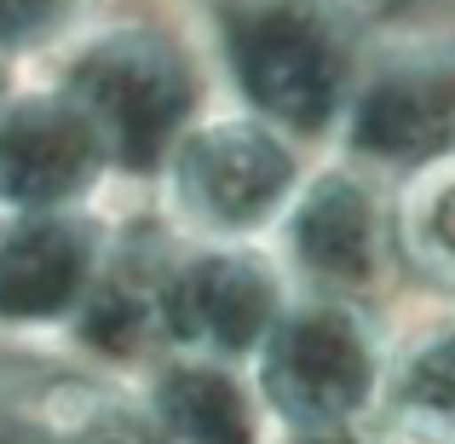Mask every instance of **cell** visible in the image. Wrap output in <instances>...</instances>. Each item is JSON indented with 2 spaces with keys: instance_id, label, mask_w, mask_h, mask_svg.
Here are the masks:
<instances>
[{
  "instance_id": "cell-1",
  "label": "cell",
  "mask_w": 455,
  "mask_h": 444,
  "mask_svg": "<svg viewBox=\"0 0 455 444\" xmlns=\"http://www.w3.org/2000/svg\"><path fill=\"white\" fill-rule=\"evenodd\" d=\"M369 46L375 35L352 0L220 6V35H213L225 99L259 110L311 150H334Z\"/></svg>"
},
{
  "instance_id": "cell-2",
  "label": "cell",
  "mask_w": 455,
  "mask_h": 444,
  "mask_svg": "<svg viewBox=\"0 0 455 444\" xmlns=\"http://www.w3.org/2000/svg\"><path fill=\"white\" fill-rule=\"evenodd\" d=\"M41 69L92 110L127 190H150L179 133L213 104L202 52L150 18H87Z\"/></svg>"
},
{
  "instance_id": "cell-3",
  "label": "cell",
  "mask_w": 455,
  "mask_h": 444,
  "mask_svg": "<svg viewBox=\"0 0 455 444\" xmlns=\"http://www.w3.org/2000/svg\"><path fill=\"white\" fill-rule=\"evenodd\" d=\"M317 156L323 150L300 145L259 110L213 99L167 150L150 202L179 237L271 243Z\"/></svg>"
},
{
  "instance_id": "cell-4",
  "label": "cell",
  "mask_w": 455,
  "mask_h": 444,
  "mask_svg": "<svg viewBox=\"0 0 455 444\" xmlns=\"http://www.w3.org/2000/svg\"><path fill=\"white\" fill-rule=\"evenodd\" d=\"M392 369V318L380 300L294 289L277 329L254 352V381L277 427L380 416Z\"/></svg>"
},
{
  "instance_id": "cell-5",
  "label": "cell",
  "mask_w": 455,
  "mask_h": 444,
  "mask_svg": "<svg viewBox=\"0 0 455 444\" xmlns=\"http://www.w3.org/2000/svg\"><path fill=\"white\" fill-rule=\"evenodd\" d=\"M271 243L300 289L380 300L403 271L398 179L346 150H323Z\"/></svg>"
},
{
  "instance_id": "cell-6",
  "label": "cell",
  "mask_w": 455,
  "mask_h": 444,
  "mask_svg": "<svg viewBox=\"0 0 455 444\" xmlns=\"http://www.w3.org/2000/svg\"><path fill=\"white\" fill-rule=\"evenodd\" d=\"M294 289L300 283L283 266L277 243H213V237L173 231L156 266L162 352H208L254 364Z\"/></svg>"
},
{
  "instance_id": "cell-7",
  "label": "cell",
  "mask_w": 455,
  "mask_h": 444,
  "mask_svg": "<svg viewBox=\"0 0 455 444\" xmlns=\"http://www.w3.org/2000/svg\"><path fill=\"white\" fill-rule=\"evenodd\" d=\"M0 444H167L139 381L64 341H0Z\"/></svg>"
},
{
  "instance_id": "cell-8",
  "label": "cell",
  "mask_w": 455,
  "mask_h": 444,
  "mask_svg": "<svg viewBox=\"0 0 455 444\" xmlns=\"http://www.w3.org/2000/svg\"><path fill=\"white\" fill-rule=\"evenodd\" d=\"M334 150L392 179L455 156V35H387L369 46Z\"/></svg>"
},
{
  "instance_id": "cell-9",
  "label": "cell",
  "mask_w": 455,
  "mask_h": 444,
  "mask_svg": "<svg viewBox=\"0 0 455 444\" xmlns=\"http://www.w3.org/2000/svg\"><path fill=\"white\" fill-rule=\"evenodd\" d=\"M122 185L92 110L46 69L18 76L0 99V197L23 208H99Z\"/></svg>"
},
{
  "instance_id": "cell-10",
  "label": "cell",
  "mask_w": 455,
  "mask_h": 444,
  "mask_svg": "<svg viewBox=\"0 0 455 444\" xmlns=\"http://www.w3.org/2000/svg\"><path fill=\"white\" fill-rule=\"evenodd\" d=\"M122 214L99 208H23L0 225V341H64L81 318Z\"/></svg>"
},
{
  "instance_id": "cell-11",
  "label": "cell",
  "mask_w": 455,
  "mask_h": 444,
  "mask_svg": "<svg viewBox=\"0 0 455 444\" xmlns=\"http://www.w3.org/2000/svg\"><path fill=\"white\" fill-rule=\"evenodd\" d=\"M139 399L167 444H271L277 416L254 381V364L208 352H156L139 369Z\"/></svg>"
},
{
  "instance_id": "cell-12",
  "label": "cell",
  "mask_w": 455,
  "mask_h": 444,
  "mask_svg": "<svg viewBox=\"0 0 455 444\" xmlns=\"http://www.w3.org/2000/svg\"><path fill=\"white\" fill-rule=\"evenodd\" d=\"M392 427L410 444H455V300L433 295L421 311L392 323L387 404Z\"/></svg>"
},
{
  "instance_id": "cell-13",
  "label": "cell",
  "mask_w": 455,
  "mask_h": 444,
  "mask_svg": "<svg viewBox=\"0 0 455 444\" xmlns=\"http://www.w3.org/2000/svg\"><path fill=\"white\" fill-rule=\"evenodd\" d=\"M398 254L427 295L455 300V156L398 179Z\"/></svg>"
},
{
  "instance_id": "cell-14",
  "label": "cell",
  "mask_w": 455,
  "mask_h": 444,
  "mask_svg": "<svg viewBox=\"0 0 455 444\" xmlns=\"http://www.w3.org/2000/svg\"><path fill=\"white\" fill-rule=\"evenodd\" d=\"M92 18V0H0V52L12 64H41Z\"/></svg>"
},
{
  "instance_id": "cell-15",
  "label": "cell",
  "mask_w": 455,
  "mask_h": 444,
  "mask_svg": "<svg viewBox=\"0 0 455 444\" xmlns=\"http://www.w3.org/2000/svg\"><path fill=\"white\" fill-rule=\"evenodd\" d=\"M271 444H410L387 416H357V422H317V427H277Z\"/></svg>"
},
{
  "instance_id": "cell-16",
  "label": "cell",
  "mask_w": 455,
  "mask_h": 444,
  "mask_svg": "<svg viewBox=\"0 0 455 444\" xmlns=\"http://www.w3.org/2000/svg\"><path fill=\"white\" fill-rule=\"evenodd\" d=\"M12 81H18V64H12V58L0 52V99H6V93H12Z\"/></svg>"
},
{
  "instance_id": "cell-17",
  "label": "cell",
  "mask_w": 455,
  "mask_h": 444,
  "mask_svg": "<svg viewBox=\"0 0 455 444\" xmlns=\"http://www.w3.org/2000/svg\"><path fill=\"white\" fill-rule=\"evenodd\" d=\"M12 220V208H6V197H0V225H6Z\"/></svg>"
},
{
  "instance_id": "cell-18",
  "label": "cell",
  "mask_w": 455,
  "mask_h": 444,
  "mask_svg": "<svg viewBox=\"0 0 455 444\" xmlns=\"http://www.w3.org/2000/svg\"><path fill=\"white\" fill-rule=\"evenodd\" d=\"M213 6H248V0H213Z\"/></svg>"
}]
</instances>
